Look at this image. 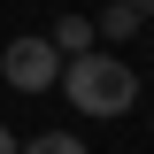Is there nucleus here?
<instances>
[{
  "mask_svg": "<svg viewBox=\"0 0 154 154\" xmlns=\"http://www.w3.org/2000/svg\"><path fill=\"white\" fill-rule=\"evenodd\" d=\"M62 93H69L77 116H123L139 100V69L116 54H77L69 69H62Z\"/></svg>",
  "mask_w": 154,
  "mask_h": 154,
  "instance_id": "obj_1",
  "label": "nucleus"
},
{
  "mask_svg": "<svg viewBox=\"0 0 154 154\" xmlns=\"http://www.w3.org/2000/svg\"><path fill=\"white\" fill-rule=\"evenodd\" d=\"M0 77H8L16 93H46V85H62V54H54V38H8Z\"/></svg>",
  "mask_w": 154,
  "mask_h": 154,
  "instance_id": "obj_2",
  "label": "nucleus"
},
{
  "mask_svg": "<svg viewBox=\"0 0 154 154\" xmlns=\"http://www.w3.org/2000/svg\"><path fill=\"white\" fill-rule=\"evenodd\" d=\"M54 54H93V23L85 16H62L54 23Z\"/></svg>",
  "mask_w": 154,
  "mask_h": 154,
  "instance_id": "obj_3",
  "label": "nucleus"
},
{
  "mask_svg": "<svg viewBox=\"0 0 154 154\" xmlns=\"http://www.w3.org/2000/svg\"><path fill=\"white\" fill-rule=\"evenodd\" d=\"M23 154H85V146H77V131H38Z\"/></svg>",
  "mask_w": 154,
  "mask_h": 154,
  "instance_id": "obj_4",
  "label": "nucleus"
},
{
  "mask_svg": "<svg viewBox=\"0 0 154 154\" xmlns=\"http://www.w3.org/2000/svg\"><path fill=\"white\" fill-rule=\"evenodd\" d=\"M123 8H131V16H154V0H123Z\"/></svg>",
  "mask_w": 154,
  "mask_h": 154,
  "instance_id": "obj_5",
  "label": "nucleus"
},
{
  "mask_svg": "<svg viewBox=\"0 0 154 154\" xmlns=\"http://www.w3.org/2000/svg\"><path fill=\"white\" fill-rule=\"evenodd\" d=\"M0 154H16V131H0Z\"/></svg>",
  "mask_w": 154,
  "mask_h": 154,
  "instance_id": "obj_6",
  "label": "nucleus"
}]
</instances>
